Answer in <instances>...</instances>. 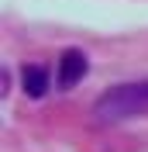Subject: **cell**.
Wrapping results in <instances>:
<instances>
[{
    "instance_id": "obj_1",
    "label": "cell",
    "mask_w": 148,
    "mask_h": 152,
    "mask_svg": "<svg viewBox=\"0 0 148 152\" xmlns=\"http://www.w3.org/2000/svg\"><path fill=\"white\" fill-rule=\"evenodd\" d=\"M145 111H148V80L145 83H120V86H114L93 107V114L100 121H128V118L145 114Z\"/></svg>"
},
{
    "instance_id": "obj_2",
    "label": "cell",
    "mask_w": 148,
    "mask_h": 152,
    "mask_svg": "<svg viewBox=\"0 0 148 152\" xmlns=\"http://www.w3.org/2000/svg\"><path fill=\"white\" fill-rule=\"evenodd\" d=\"M86 69H90L86 56L79 52V48H69V52H62V59H59L55 83H59V86H73V83H79V80L86 76Z\"/></svg>"
},
{
    "instance_id": "obj_3",
    "label": "cell",
    "mask_w": 148,
    "mask_h": 152,
    "mask_svg": "<svg viewBox=\"0 0 148 152\" xmlns=\"http://www.w3.org/2000/svg\"><path fill=\"white\" fill-rule=\"evenodd\" d=\"M21 83H24V94L28 97H45L48 94V69L28 66L24 73H21Z\"/></svg>"
}]
</instances>
